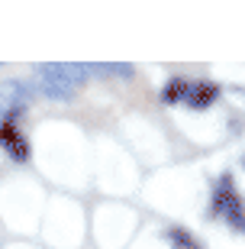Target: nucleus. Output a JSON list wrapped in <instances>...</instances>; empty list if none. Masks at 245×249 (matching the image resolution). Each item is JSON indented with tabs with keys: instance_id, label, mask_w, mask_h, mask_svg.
<instances>
[{
	"instance_id": "1",
	"label": "nucleus",
	"mask_w": 245,
	"mask_h": 249,
	"mask_svg": "<svg viewBox=\"0 0 245 249\" xmlns=\"http://www.w3.org/2000/svg\"><path fill=\"white\" fill-rule=\"evenodd\" d=\"M213 204H216L219 217H226L232 227H239V230H245V207L242 201H239V194L232 191V178L223 175L216 181V191H213Z\"/></svg>"
},
{
	"instance_id": "2",
	"label": "nucleus",
	"mask_w": 245,
	"mask_h": 249,
	"mask_svg": "<svg viewBox=\"0 0 245 249\" xmlns=\"http://www.w3.org/2000/svg\"><path fill=\"white\" fill-rule=\"evenodd\" d=\"M36 74H52V78H62V81L74 84V88H81L91 78L87 65H74V62H42L36 65Z\"/></svg>"
},
{
	"instance_id": "3",
	"label": "nucleus",
	"mask_w": 245,
	"mask_h": 249,
	"mask_svg": "<svg viewBox=\"0 0 245 249\" xmlns=\"http://www.w3.org/2000/svg\"><path fill=\"white\" fill-rule=\"evenodd\" d=\"M0 149H3L13 162H19V165L29 162V142L13 123H3V126H0Z\"/></svg>"
},
{
	"instance_id": "4",
	"label": "nucleus",
	"mask_w": 245,
	"mask_h": 249,
	"mask_svg": "<svg viewBox=\"0 0 245 249\" xmlns=\"http://www.w3.org/2000/svg\"><path fill=\"white\" fill-rule=\"evenodd\" d=\"M216 97H219V84H213V81H187V91H184L181 104H187V107H194V110H207Z\"/></svg>"
},
{
	"instance_id": "5",
	"label": "nucleus",
	"mask_w": 245,
	"mask_h": 249,
	"mask_svg": "<svg viewBox=\"0 0 245 249\" xmlns=\"http://www.w3.org/2000/svg\"><path fill=\"white\" fill-rule=\"evenodd\" d=\"M33 91H36V84L29 81H0V101H7V107H26L33 101Z\"/></svg>"
},
{
	"instance_id": "6",
	"label": "nucleus",
	"mask_w": 245,
	"mask_h": 249,
	"mask_svg": "<svg viewBox=\"0 0 245 249\" xmlns=\"http://www.w3.org/2000/svg\"><path fill=\"white\" fill-rule=\"evenodd\" d=\"M42 81L36 84V91H42L49 97V101H71L74 97V84H68V81H62V78H52V74H39Z\"/></svg>"
},
{
	"instance_id": "7",
	"label": "nucleus",
	"mask_w": 245,
	"mask_h": 249,
	"mask_svg": "<svg viewBox=\"0 0 245 249\" xmlns=\"http://www.w3.org/2000/svg\"><path fill=\"white\" fill-rule=\"evenodd\" d=\"M184 91H187V78H171V81L162 88V101L164 104H181Z\"/></svg>"
},
{
	"instance_id": "8",
	"label": "nucleus",
	"mask_w": 245,
	"mask_h": 249,
	"mask_svg": "<svg viewBox=\"0 0 245 249\" xmlns=\"http://www.w3.org/2000/svg\"><path fill=\"white\" fill-rule=\"evenodd\" d=\"M164 236H168V240H171L178 249H200L197 236H191V233L181 230V227H171V230H164Z\"/></svg>"
},
{
	"instance_id": "9",
	"label": "nucleus",
	"mask_w": 245,
	"mask_h": 249,
	"mask_svg": "<svg viewBox=\"0 0 245 249\" xmlns=\"http://www.w3.org/2000/svg\"><path fill=\"white\" fill-rule=\"evenodd\" d=\"M0 117H3V110H0Z\"/></svg>"
}]
</instances>
